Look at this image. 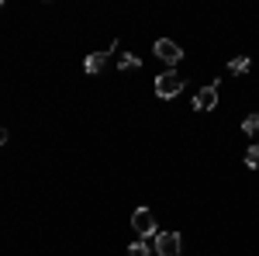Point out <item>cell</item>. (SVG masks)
Here are the masks:
<instances>
[{
  "label": "cell",
  "instance_id": "cell-1",
  "mask_svg": "<svg viewBox=\"0 0 259 256\" xmlns=\"http://www.w3.org/2000/svg\"><path fill=\"white\" fill-rule=\"evenodd\" d=\"M132 229H135V232H139L142 239L159 236V229H156V215H152L149 208H139V211L132 215Z\"/></svg>",
  "mask_w": 259,
  "mask_h": 256
},
{
  "label": "cell",
  "instance_id": "cell-2",
  "mask_svg": "<svg viewBox=\"0 0 259 256\" xmlns=\"http://www.w3.org/2000/svg\"><path fill=\"white\" fill-rule=\"evenodd\" d=\"M180 90H183V80L169 69V73H162L159 80H156V97H162V100H169V97H177Z\"/></svg>",
  "mask_w": 259,
  "mask_h": 256
},
{
  "label": "cell",
  "instance_id": "cell-3",
  "mask_svg": "<svg viewBox=\"0 0 259 256\" xmlns=\"http://www.w3.org/2000/svg\"><path fill=\"white\" fill-rule=\"evenodd\" d=\"M156 253L159 256H180L183 253V239H180V232H159V236H156Z\"/></svg>",
  "mask_w": 259,
  "mask_h": 256
},
{
  "label": "cell",
  "instance_id": "cell-4",
  "mask_svg": "<svg viewBox=\"0 0 259 256\" xmlns=\"http://www.w3.org/2000/svg\"><path fill=\"white\" fill-rule=\"evenodd\" d=\"M214 107H218V80L194 94V111H214Z\"/></svg>",
  "mask_w": 259,
  "mask_h": 256
},
{
  "label": "cell",
  "instance_id": "cell-5",
  "mask_svg": "<svg viewBox=\"0 0 259 256\" xmlns=\"http://www.w3.org/2000/svg\"><path fill=\"white\" fill-rule=\"evenodd\" d=\"M152 52H156L162 62H169V66H177V62L183 59V49H180L173 39H159L156 45H152Z\"/></svg>",
  "mask_w": 259,
  "mask_h": 256
},
{
  "label": "cell",
  "instance_id": "cell-6",
  "mask_svg": "<svg viewBox=\"0 0 259 256\" xmlns=\"http://www.w3.org/2000/svg\"><path fill=\"white\" fill-rule=\"evenodd\" d=\"M107 56H111V52H94V56H87V62H83V69H87L90 77H94V73H100V69L107 66Z\"/></svg>",
  "mask_w": 259,
  "mask_h": 256
},
{
  "label": "cell",
  "instance_id": "cell-7",
  "mask_svg": "<svg viewBox=\"0 0 259 256\" xmlns=\"http://www.w3.org/2000/svg\"><path fill=\"white\" fill-rule=\"evenodd\" d=\"M118 66L124 69V73H135V69L142 66V59H139V56H132V52H124V56L118 59Z\"/></svg>",
  "mask_w": 259,
  "mask_h": 256
},
{
  "label": "cell",
  "instance_id": "cell-8",
  "mask_svg": "<svg viewBox=\"0 0 259 256\" xmlns=\"http://www.w3.org/2000/svg\"><path fill=\"white\" fill-rule=\"evenodd\" d=\"M242 132L252 135V138H259V115H249V118L242 121Z\"/></svg>",
  "mask_w": 259,
  "mask_h": 256
},
{
  "label": "cell",
  "instance_id": "cell-9",
  "mask_svg": "<svg viewBox=\"0 0 259 256\" xmlns=\"http://www.w3.org/2000/svg\"><path fill=\"white\" fill-rule=\"evenodd\" d=\"M245 166H249V170H259V142L245 149Z\"/></svg>",
  "mask_w": 259,
  "mask_h": 256
},
{
  "label": "cell",
  "instance_id": "cell-10",
  "mask_svg": "<svg viewBox=\"0 0 259 256\" xmlns=\"http://www.w3.org/2000/svg\"><path fill=\"white\" fill-rule=\"evenodd\" d=\"M228 69L242 77V73H249V59H245V56H239V59H232V62H228Z\"/></svg>",
  "mask_w": 259,
  "mask_h": 256
},
{
  "label": "cell",
  "instance_id": "cell-11",
  "mask_svg": "<svg viewBox=\"0 0 259 256\" xmlns=\"http://www.w3.org/2000/svg\"><path fill=\"white\" fill-rule=\"evenodd\" d=\"M128 256H149V242H145V239L132 242V246H128Z\"/></svg>",
  "mask_w": 259,
  "mask_h": 256
},
{
  "label": "cell",
  "instance_id": "cell-12",
  "mask_svg": "<svg viewBox=\"0 0 259 256\" xmlns=\"http://www.w3.org/2000/svg\"><path fill=\"white\" fill-rule=\"evenodd\" d=\"M4 142H7V128H0V145H4Z\"/></svg>",
  "mask_w": 259,
  "mask_h": 256
}]
</instances>
